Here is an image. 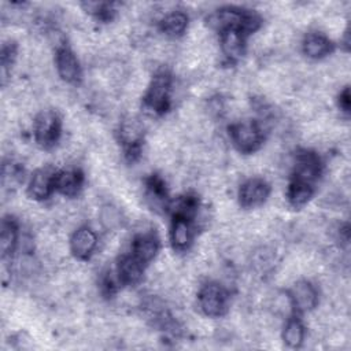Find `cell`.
Instances as JSON below:
<instances>
[{
    "instance_id": "cell-13",
    "label": "cell",
    "mask_w": 351,
    "mask_h": 351,
    "mask_svg": "<svg viewBox=\"0 0 351 351\" xmlns=\"http://www.w3.org/2000/svg\"><path fill=\"white\" fill-rule=\"evenodd\" d=\"M159 250L158 239L152 233H140L134 237L132 244V255L143 265L151 262Z\"/></svg>"
},
{
    "instance_id": "cell-20",
    "label": "cell",
    "mask_w": 351,
    "mask_h": 351,
    "mask_svg": "<svg viewBox=\"0 0 351 351\" xmlns=\"http://www.w3.org/2000/svg\"><path fill=\"white\" fill-rule=\"evenodd\" d=\"M18 244V229L14 221H3L0 233V250L3 256H8L14 252Z\"/></svg>"
},
{
    "instance_id": "cell-10",
    "label": "cell",
    "mask_w": 351,
    "mask_h": 351,
    "mask_svg": "<svg viewBox=\"0 0 351 351\" xmlns=\"http://www.w3.org/2000/svg\"><path fill=\"white\" fill-rule=\"evenodd\" d=\"M96 245H97V236L88 226L78 228L70 239V250L73 255L78 259L89 258L93 254Z\"/></svg>"
},
{
    "instance_id": "cell-2",
    "label": "cell",
    "mask_w": 351,
    "mask_h": 351,
    "mask_svg": "<svg viewBox=\"0 0 351 351\" xmlns=\"http://www.w3.org/2000/svg\"><path fill=\"white\" fill-rule=\"evenodd\" d=\"M36 141L48 148L55 145L60 136V121L58 115L51 110H44L37 114L33 126Z\"/></svg>"
},
{
    "instance_id": "cell-12",
    "label": "cell",
    "mask_w": 351,
    "mask_h": 351,
    "mask_svg": "<svg viewBox=\"0 0 351 351\" xmlns=\"http://www.w3.org/2000/svg\"><path fill=\"white\" fill-rule=\"evenodd\" d=\"M302 48L307 58L321 59L332 52L333 44L325 34L318 32H311V33H307V36L303 38Z\"/></svg>"
},
{
    "instance_id": "cell-5",
    "label": "cell",
    "mask_w": 351,
    "mask_h": 351,
    "mask_svg": "<svg viewBox=\"0 0 351 351\" xmlns=\"http://www.w3.org/2000/svg\"><path fill=\"white\" fill-rule=\"evenodd\" d=\"M118 136H119V141L126 149V154L133 158L138 152L140 143L144 137L143 121H140L137 117H133V115L125 117L119 123Z\"/></svg>"
},
{
    "instance_id": "cell-19",
    "label": "cell",
    "mask_w": 351,
    "mask_h": 351,
    "mask_svg": "<svg viewBox=\"0 0 351 351\" xmlns=\"http://www.w3.org/2000/svg\"><path fill=\"white\" fill-rule=\"evenodd\" d=\"M311 196H313V185L292 180L287 192V197L291 206L302 207L310 200Z\"/></svg>"
},
{
    "instance_id": "cell-1",
    "label": "cell",
    "mask_w": 351,
    "mask_h": 351,
    "mask_svg": "<svg viewBox=\"0 0 351 351\" xmlns=\"http://www.w3.org/2000/svg\"><path fill=\"white\" fill-rule=\"evenodd\" d=\"M229 134L234 147L240 152L245 154L256 151L261 147L263 138L262 126L252 119H243L234 122L229 128Z\"/></svg>"
},
{
    "instance_id": "cell-18",
    "label": "cell",
    "mask_w": 351,
    "mask_h": 351,
    "mask_svg": "<svg viewBox=\"0 0 351 351\" xmlns=\"http://www.w3.org/2000/svg\"><path fill=\"white\" fill-rule=\"evenodd\" d=\"M192 240V228L189 225V219L182 217H174L171 225V241L176 248L184 250L189 245Z\"/></svg>"
},
{
    "instance_id": "cell-7",
    "label": "cell",
    "mask_w": 351,
    "mask_h": 351,
    "mask_svg": "<svg viewBox=\"0 0 351 351\" xmlns=\"http://www.w3.org/2000/svg\"><path fill=\"white\" fill-rule=\"evenodd\" d=\"M319 159L314 152L300 151L296 154L293 165V180L313 185L319 176Z\"/></svg>"
},
{
    "instance_id": "cell-11",
    "label": "cell",
    "mask_w": 351,
    "mask_h": 351,
    "mask_svg": "<svg viewBox=\"0 0 351 351\" xmlns=\"http://www.w3.org/2000/svg\"><path fill=\"white\" fill-rule=\"evenodd\" d=\"M55 189V173L49 167H41L34 171L29 181L27 192L36 200L47 199Z\"/></svg>"
},
{
    "instance_id": "cell-9",
    "label": "cell",
    "mask_w": 351,
    "mask_h": 351,
    "mask_svg": "<svg viewBox=\"0 0 351 351\" xmlns=\"http://www.w3.org/2000/svg\"><path fill=\"white\" fill-rule=\"evenodd\" d=\"M55 64H56L58 74L63 81L73 84L80 80L81 67L75 53L70 48L67 47L58 48L56 56H55Z\"/></svg>"
},
{
    "instance_id": "cell-17",
    "label": "cell",
    "mask_w": 351,
    "mask_h": 351,
    "mask_svg": "<svg viewBox=\"0 0 351 351\" xmlns=\"http://www.w3.org/2000/svg\"><path fill=\"white\" fill-rule=\"evenodd\" d=\"M188 27V16L182 11H171L160 21V29L167 37H180Z\"/></svg>"
},
{
    "instance_id": "cell-6",
    "label": "cell",
    "mask_w": 351,
    "mask_h": 351,
    "mask_svg": "<svg viewBox=\"0 0 351 351\" xmlns=\"http://www.w3.org/2000/svg\"><path fill=\"white\" fill-rule=\"evenodd\" d=\"M270 193L269 184L262 178H250L239 189L240 204L245 208H254L263 204Z\"/></svg>"
},
{
    "instance_id": "cell-4",
    "label": "cell",
    "mask_w": 351,
    "mask_h": 351,
    "mask_svg": "<svg viewBox=\"0 0 351 351\" xmlns=\"http://www.w3.org/2000/svg\"><path fill=\"white\" fill-rule=\"evenodd\" d=\"M171 92V78L166 73L156 74L148 85L145 93V104L155 112H162L167 108Z\"/></svg>"
},
{
    "instance_id": "cell-14",
    "label": "cell",
    "mask_w": 351,
    "mask_h": 351,
    "mask_svg": "<svg viewBox=\"0 0 351 351\" xmlns=\"http://www.w3.org/2000/svg\"><path fill=\"white\" fill-rule=\"evenodd\" d=\"M82 188V174L75 169H66L55 174V189L67 197H74Z\"/></svg>"
},
{
    "instance_id": "cell-21",
    "label": "cell",
    "mask_w": 351,
    "mask_h": 351,
    "mask_svg": "<svg viewBox=\"0 0 351 351\" xmlns=\"http://www.w3.org/2000/svg\"><path fill=\"white\" fill-rule=\"evenodd\" d=\"M282 340L288 347H292V348L299 347L304 340L303 324L296 318L288 319L282 330Z\"/></svg>"
},
{
    "instance_id": "cell-22",
    "label": "cell",
    "mask_w": 351,
    "mask_h": 351,
    "mask_svg": "<svg viewBox=\"0 0 351 351\" xmlns=\"http://www.w3.org/2000/svg\"><path fill=\"white\" fill-rule=\"evenodd\" d=\"M99 221L107 230H117L123 221L121 210L114 204H103L99 211Z\"/></svg>"
},
{
    "instance_id": "cell-23",
    "label": "cell",
    "mask_w": 351,
    "mask_h": 351,
    "mask_svg": "<svg viewBox=\"0 0 351 351\" xmlns=\"http://www.w3.org/2000/svg\"><path fill=\"white\" fill-rule=\"evenodd\" d=\"M339 107L343 110V111H348L350 110V92H348V88H344L340 95H339Z\"/></svg>"
},
{
    "instance_id": "cell-15",
    "label": "cell",
    "mask_w": 351,
    "mask_h": 351,
    "mask_svg": "<svg viewBox=\"0 0 351 351\" xmlns=\"http://www.w3.org/2000/svg\"><path fill=\"white\" fill-rule=\"evenodd\" d=\"M219 45L226 58L236 60L244 52V34L239 29H225L221 32Z\"/></svg>"
},
{
    "instance_id": "cell-8",
    "label": "cell",
    "mask_w": 351,
    "mask_h": 351,
    "mask_svg": "<svg viewBox=\"0 0 351 351\" xmlns=\"http://www.w3.org/2000/svg\"><path fill=\"white\" fill-rule=\"evenodd\" d=\"M289 298L292 300L293 308L300 313H308L314 310L318 303V292L315 287L306 280H299L292 285Z\"/></svg>"
},
{
    "instance_id": "cell-16",
    "label": "cell",
    "mask_w": 351,
    "mask_h": 351,
    "mask_svg": "<svg viewBox=\"0 0 351 351\" xmlns=\"http://www.w3.org/2000/svg\"><path fill=\"white\" fill-rule=\"evenodd\" d=\"M117 274L121 282L133 285L143 277V263L133 255H123L118 262Z\"/></svg>"
},
{
    "instance_id": "cell-3",
    "label": "cell",
    "mask_w": 351,
    "mask_h": 351,
    "mask_svg": "<svg viewBox=\"0 0 351 351\" xmlns=\"http://www.w3.org/2000/svg\"><path fill=\"white\" fill-rule=\"evenodd\" d=\"M197 300L207 317H219L226 310V292L217 282L204 284L199 291Z\"/></svg>"
}]
</instances>
